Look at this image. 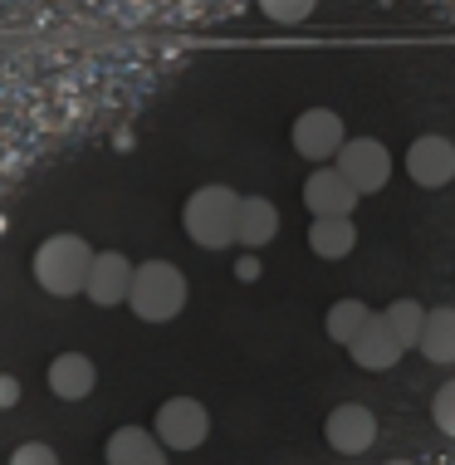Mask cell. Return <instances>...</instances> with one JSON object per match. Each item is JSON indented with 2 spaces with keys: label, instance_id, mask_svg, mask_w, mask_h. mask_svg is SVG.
<instances>
[{
  "label": "cell",
  "instance_id": "obj_11",
  "mask_svg": "<svg viewBox=\"0 0 455 465\" xmlns=\"http://www.w3.org/2000/svg\"><path fill=\"white\" fill-rule=\"evenodd\" d=\"M348 353H352V362H358V368H368V372H387V368H397V362H401V353H407V348H401L397 338H391L387 323L372 313V319L358 329V338L348 343Z\"/></svg>",
  "mask_w": 455,
  "mask_h": 465
},
{
  "label": "cell",
  "instance_id": "obj_18",
  "mask_svg": "<svg viewBox=\"0 0 455 465\" xmlns=\"http://www.w3.org/2000/svg\"><path fill=\"white\" fill-rule=\"evenodd\" d=\"M372 319V309L362 304V299H338L333 309H328V338H333V343H352V338H358V329L362 323Z\"/></svg>",
  "mask_w": 455,
  "mask_h": 465
},
{
  "label": "cell",
  "instance_id": "obj_8",
  "mask_svg": "<svg viewBox=\"0 0 455 465\" xmlns=\"http://www.w3.org/2000/svg\"><path fill=\"white\" fill-rule=\"evenodd\" d=\"M338 147H343V118L333 108H309L294 118V153L299 157L323 167V157H333Z\"/></svg>",
  "mask_w": 455,
  "mask_h": 465
},
{
  "label": "cell",
  "instance_id": "obj_10",
  "mask_svg": "<svg viewBox=\"0 0 455 465\" xmlns=\"http://www.w3.org/2000/svg\"><path fill=\"white\" fill-rule=\"evenodd\" d=\"M358 201L362 196L343 182V172H338V167H313L309 182H303V206H309L313 216H352Z\"/></svg>",
  "mask_w": 455,
  "mask_h": 465
},
{
  "label": "cell",
  "instance_id": "obj_3",
  "mask_svg": "<svg viewBox=\"0 0 455 465\" xmlns=\"http://www.w3.org/2000/svg\"><path fill=\"white\" fill-rule=\"evenodd\" d=\"M88 260H94V250H88L79 235H49V241L35 250V280H40V289L54 299L84 294Z\"/></svg>",
  "mask_w": 455,
  "mask_h": 465
},
{
  "label": "cell",
  "instance_id": "obj_22",
  "mask_svg": "<svg viewBox=\"0 0 455 465\" xmlns=\"http://www.w3.org/2000/svg\"><path fill=\"white\" fill-rule=\"evenodd\" d=\"M20 401V382L15 377H0V407H15Z\"/></svg>",
  "mask_w": 455,
  "mask_h": 465
},
{
  "label": "cell",
  "instance_id": "obj_14",
  "mask_svg": "<svg viewBox=\"0 0 455 465\" xmlns=\"http://www.w3.org/2000/svg\"><path fill=\"white\" fill-rule=\"evenodd\" d=\"M104 456H108V465H167L162 441L152 431H143V426H123V431H113Z\"/></svg>",
  "mask_w": 455,
  "mask_h": 465
},
{
  "label": "cell",
  "instance_id": "obj_7",
  "mask_svg": "<svg viewBox=\"0 0 455 465\" xmlns=\"http://www.w3.org/2000/svg\"><path fill=\"white\" fill-rule=\"evenodd\" d=\"M328 446L338 450V456H362L372 441H377V417L362 401H343V407L328 411V426H323Z\"/></svg>",
  "mask_w": 455,
  "mask_h": 465
},
{
  "label": "cell",
  "instance_id": "obj_24",
  "mask_svg": "<svg viewBox=\"0 0 455 465\" xmlns=\"http://www.w3.org/2000/svg\"><path fill=\"white\" fill-rule=\"evenodd\" d=\"M387 465H407V460H387Z\"/></svg>",
  "mask_w": 455,
  "mask_h": 465
},
{
  "label": "cell",
  "instance_id": "obj_2",
  "mask_svg": "<svg viewBox=\"0 0 455 465\" xmlns=\"http://www.w3.org/2000/svg\"><path fill=\"white\" fill-rule=\"evenodd\" d=\"M235 206H240V196L231 192V186H221V182L196 186V192L186 196V211H182L186 235H192L201 250L235 245Z\"/></svg>",
  "mask_w": 455,
  "mask_h": 465
},
{
  "label": "cell",
  "instance_id": "obj_9",
  "mask_svg": "<svg viewBox=\"0 0 455 465\" xmlns=\"http://www.w3.org/2000/svg\"><path fill=\"white\" fill-rule=\"evenodd\" d=\"M407 177L416 186H446L455 177V143L450 137H440V133H426V137H416V143L407 147Z\"/></svg>",
  "mask_w": 455,
  "mask_h": 465
},
{
  "label": "cell",
  "instance_id": "obj_21",
  "mask_svg": "<svg viewBox=\"0 0 455 465\" xmlns=\"http://www.w3.org/2000/svg\"><path fill=\"white\" fill-rule=\"evenodd\" d=\"M10 465H59V456H54V446H45V441H25L15 456H10Z\"/></svg>",
  "mask_w": 455,
  "mask_h": 465
},
{
  "label": "cell",
  "instance_id": "obj_12",
  "mask_svg": "<svg viewBox=\"0 0 455 465\" xmlns=\"http://www.w3.org/2000/svg\"><path fill=\"white\" fill-rule=\"evenodd\" d=\"M274 231H280V211H274L270 196H240L235 206V245L245 250H260L274 241Z\"/></svg>",
  "mask_w": 455,
  "mask_h": 465
},
{
  "label": "cell",
  "instance_id": "obj_20",
  "mask_svg": "<svg viewBox=\"0 0 455 465\" xmlns=\"http://www.w3.org/2000/svg\"><path fill=\"white\" fill-rule=\"evenodd\" d=\"M431 417H436V426H440L446 436H455V377H450V382L436 392V401H431Z\"/></svg>",
  "mask_w": 455,
  "mask_h": 465
},
{
  "label": "cell",
  "instance_id": "obj_5",
  "mask_svg": "<svg viewBox=\"0 0 455 465\" xmlns=\"http://www.w3.org/2000/svg\"><path fill=\"white\" fill-rule=\"evenodd\" d=\"M333 167L343 172V182L358 196L382 192V186L391 182V153L377 143V137H343V147L333 153Z\"/></svg>",
  "mask_w": 455,
  "mask_h": 465
},
{
  "label": "cell",
  "instance_id": "obj_6",
  "mask_svg": "<svg viewBox=\"0 0 455 465\" xmlns=\"http://www.w3.org/2000/svg\"><path fill=\"white\" fill-rule=\"evenodd\" d=\"M128 284H133V260H128V255H118V250H98V255L88 260L84 294L94 299L98 309L128 304Z\"/></svg>",
  "mask_w": 455,
  "mask_h": 465
},
{
  "label": "cell",
  "instance_id": "obj_1",
  "mask_svg": "<svg viewBox=\"0 0 455 465\" xmlns=\"http://www.w3.org/2000/svg\"><path fill=\"white\" fill-rule=\"evenodd\" d=\"M128 304L143 323H172L186 309V274L167 265V260H147L133 265V284H128Z\"/></svg>",
  "mask_w": 455,
  "mask_h": 465
},
{
  "label": "cell",
  "instance_id": "obj_13",
  "mask_svg": "<svg viewBox=\"0 0 455 465\" xmlns=\"http://www.w3.org/2000/svg\"><path fill=\"white\" fill-rule=\"evenodd\" d=\"M98 387V368L84 353H59L49 362V392L64 397V401H84Z\"/></svg>",
  "mask_w": 455,
  "mask_h": 465
},
{
  "label": "cell",
  "instance_id": "obj_4",
  "mask_svg": "<svg viewBox=\"0 0 455 465\" xmlns=\"http://www.w3.org/2000/svg\"><path fill=\"white\" fill-rule=\"evenodd\" d=\"M152 436L162 441V450H196L211 436V411L196 397H167L152 417Z\"/></svg>",
  "mask_w": 455,
  "mask_h": 465
},
{
  "label": "cell",
  "instance_id": "obj_23",
  "mask_svg": "<svg viewBox=\"0 0 455 465\" xmlns=\"http://www.w3.org/2000/svg\"><path fill=\"white\" fill-rule=\"evenodd\" d=\"M235 274H240V280H245V284H250V280H260V265H255V260H250V255H245V260H240V265H235Z\"/></svg>",
  "mask_w": 455,
  "mask_h": 465
},
{
  "label": "cell",
  "instance_id": "obj_16",
  "mask_svg": "<svg viewBox=\"0 0 455 465\" xmlns=\"http://www.w3.org/2000/svg\"><path fill=\"white\" fill-rule=\"evenodd\" d=\"M358 245V231H352V216H313L309 225V250L319 260H343Z\"/></svg>",
  "mask_w": 455,
  "mask_h": 465
},
{
  "label": "cell",
  "instance_id": "obj_17",
  "mask_svg": "<svg viewBox=\"0 0 455 465\" xmlns=\"http://www.w3.org/2000/svg\"><path fill=\"white\" fill-rule=\"evenodd\" d=\"M377 319L391 329V338H397L401 348H416V338H421V319H426V309L416 304V299H397V304H387Z\"/></svg>",
  "mask_w": 455,
  "mask_h": 465
},
{
  "label": "cell",
  "instance_id": "obj_19",
  "mask_svg": "<svg viewBox=\"0 0 455 465\" xmlns=\"http://www.w3.org/2000/svg\"><path fill=\"white\" fill-rule=\"evenodd\" d=\"M313 5H319V0H260V10H264L270 20H280V25L309 20V15H313Z\"/></svg>",
  "mask_w": 455,
  "mask_h": 465
},
{
  "label": "cell",
  "instance_id": "obj_15",
  "mask_svg": "<svg viewBox=\"0 0 455 465\" xmlns=\"http://www.w3.org/2000/svg\"><path fill=\"white\" fill-rule=\"evenodd\" d=\"M416 348H421L426 362H436V368H450V362H455V309H426Z\"/></svg>",
  "mask_w": 455,
  "mask_h": 465
}]
</instances>
